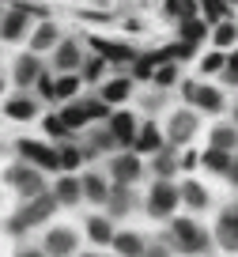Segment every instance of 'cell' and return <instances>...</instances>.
<instances>
[{
    "mask_svg": "<svg viewBox=\"0 0 238 257\" xmlns=\"http://www.w3.org/2000/svg\"><path fill=\"white\" fill-rule=\"evenodd\" d=\"M182 204H185V208H193V212H204L208 204H212V197H208V189L200 182H193V178H189V182H182Z\"/></svg>",
    "mask_w": 238,
    "mask_h": 257,
    "instance_id": "cell-21",
    "label": "cell"
},
{
    "mask_svg": "<svg viewBox=\"0 0 238 257\" xmlns=\"http://www.w3.org/2000/svg\"><path fill=\"white\" fill-rule=\"evenodd\" d=\"M110 249L117 257H144L148 253V242H144V234H136V231H117Z\"/></svg>",
    "mask_w": 238,
    "mask_h": 257,
    "instance_id": "cell-16",
    "label": "cell"
},
{
    "mask_svg": "<svg viewBox=\"0 0 238 257\" xmlns=\"http://www.w3.org/2000/svg\"><path fill=\"white\" fill-rule=\"evenodd\" d=\"M16 257H49L42 246H27V249H16Z\"/></svg>",
    "mask_w": 238,
    "mask_h": 257,
    "instance_id": "cell-46",
    "label": "cell"
},
{
    "mask_svg": "<svg viewBox=\"0 0 238 257\" xmlns=\"http://www.w3.org/2000/svg\"><path fill=\"white\" fill-rule=\"evenodd\" d=\"M170 242H174V249H182V253H189V257H204V253H212L215 234H208L197 219L174 216L170 219Z\"/></svg>",
    "mask_w": 238,
    "mask_h": 257,
    "instance_id": "cell-1",
    "label": "cell"
},
{
    "mask_svg": "<svg viewBox=\"0 0 238 257\" xmlns=\"http://www.w3.org/2000/svg\"><path fill=\"white\" fill-rule=\"evenodd\" d=\"M27 31H31V12H27V4H12V8L4 12V19H0V38L19 42V38H27Z\"/></svg>",
    "mask_w": 238,
    "mask_h": 257,
    "instance_id": "cell-10",
    "label": "cell"
},
{
    "mask_svg": "<svg viewBox=\"0 0 238 257\" xmlns=\"http://www.w3.org/2000/svg\"><path fill=\"white\" fill-rule=\"evenodd\" d=\"M234 125H238V102H234Z\"/></svg>",
    "mask_w": 238,
    "mask_h": 257,
    "instance_id": "cell-52",
    "label": "cell"
},
{
    "mask_svg": "<svg viewBox=\"0 0 238 257\" xmlns=\"http://www.w3.org/2000/svg\"><path fill=\"white\" fill-rule=\"evenodd\" d=\"M223 80H227V87H238V64H227V68H223Z\"/></svg>",
    "mask_w": 238,
    "mask_h": 257,
    "instance_id": "cell-44",
    "label": "cell"
},
{
    "mask_svg": "<svg viewBox=\"0 0 238 257\" xmlns=\"http://www.w3.org/2000/svg\"><path fill=\"white\" fill-rule=\"evenodd\" d=\"M163 64V53H148V57H136L133 61V76L136 80H155V68Z\"/></svg>",
    "mask_w": 238,
    "mask_h": 257,
    "instance_id": "cell-32",
    "label": "cell"
},
{
    "mask_svg": "<svg viewBox=\"0 0 238 257\" xmlns=\"http://www.w3.org/2000/svg\"><path fill=\"white\" fill-rule=\"evenodd\" d=\"M79 83H83V76H76V72H64L61 80H57V98H72L79 91Z\"/></svg>",
    "mask_w": 238,
    "mask_h": 257,
    "instance_id": "cell-35",
    "label": "cell"
},
{
    "mask_svg": "<svg viewBox=\"0 0 238 257\" xmlns=\"http://www.w3.org/2000/svg\"><path fill=\"white\" fill-rule=\"evenodd\" d=\"M227 64H238V49H234V53H227Z\"/></svg>",
    "mask_w": 238,
    "mask_h": 257,
    "instance_id": "cell-49",
    "label": "cell"
},
{
    "mask_svg": "<svg viewBox=\"0 0 238 257\" xmlns=\"http://www.w3.org/2000/svg\"><path fill=\"white\" fill-rule=\"evenodd\" d=\"M102 68H106V57H95V61H83V83H98L102 80Z\"/></svg>",
    "mask_w": 238,
    "mask_h": 257,
    "instance_id": "cell-40",
    "label": "cell"
},
{
    "mask_svg": "<svg viewBox=\"0 0 238 257\" xmlns=\"http://www.w3.org/2000/svg\"><path fill=\"white\" fill-rule=\"evenodd\" d=\"M155 83H159V87H174V83H178V64L174 61H163L155 68Z\"/></svg>",
    "mask_w": 238,
    "mask_h": 257,
    "instance_id": "cell-37",
    "label": "cell"
},
{
    "mask_svg": "<svg viewBox=\"0 0 238 257\" xmlns=\"http://www.w3.org/2000/svg\"><path fill=\"white\" fill-rule=\"evenodd\" d=\"M42 72H46V61H42V53H31V49H27V53H19L16 64H12V76H16L19 87H31V83H38Z\"/></svg>",
    "mask_w": 238,
    "mask_h": 257,
    "instance_id": "cell-11",
    "label": "cell"
},
{
    "mask_svg": "<svg viewBox=\"0 0 238 257\" xmlns=\"http://www.w3.org/2000/svg\"><path fill=\"white\" fill-rule=\"evenodd\" d=\"M230 163H234V155H230V152H219V148H208V152L200 155V167H208L212 174H223V178H227Z\"/></svg>",
    "mask_w": 238,
    "mask_h": 257,
    "instance_id": "cell-26",
    "label": "cell"
},
{
    "mask_svg": "<svg viewBox=\"0 0 238 257\" xmlns=\"http://www.w3.org/2000/svg\"><path fill=\"white\" fill-rule=\"evenodd\" d=\"M98 95H102L110 106H117V102H125V98L133 95V80H129V76H117V80H106Z\"/></svg>",
    "mask_w": 238,
    "mask_h": 257,
    "instance_id": "cell-23",
    "label": "cell"
},
{
    "mask_svg": "<svg viewBox=\"0 0 238 257\" xmlns=\"http://www.w3.org/2000/svg\"><path fill=\"white\" fill-rule=\"evenodd\" d=\"M197 113H200V110H193V106L170 113V121H167V144L182 148V144H189V140L197 137V128H200V117H197Z\"/></svg>",
    "mask_w": 238,
    "mask_h": 257,
    "instance_id": "cell-5",
    "label": "cell"
},
{
    "mask_svg": "<svg viewBox=\"0 0 238 257\" xmlns=\"http://www.w3.org/2000/svg\"><path fill=\"white\" fill-rule=\"evenodd\" d=\"M83 155L87 152H79V148H61V170H68V174H76V167H83Z\"/></svg>",
    "mask_w": 238,
    "mask_h": 257,
    "instance_id": "cell-36",
    "label": "cell"
},
{
    "mask_svg": "<svg viewBox=\"0 0 238 257\" xmlns=\"http://www.w3.org/2000/svg\"><path fill=\"white\" fill-rule=\"evenodd\" d=\"M57 208H61V201H57V193H53V189H46L42 197L27 201L23 208H19L16 216L8 219V231H12V234H23V231H31V227H38L42 219H49V216H53Z\"/></svg>",
    "mask_w": 238,
    "mask_h": 257,
    "instance_id": "cell-2",
    "label": "cell"
},
{
    "mask_svg": "<svg viewBox=\"0 0 238 257\" xmlns=\"http://www.w3.org/2000/svg\"><path fill=\"white\" fill-rule=\"evenodd\" d=\"M79 257H98V253H79Z\"/></svg>",
    "mask_w": 238,
    "mask_h": 257,
    "instance_id": "cell-54",
    "label": "cell"
},
{
    "mask_svg": "<svg viewBox=\"0 0 238 257\" xmlns=\"http://www.w3.org/2000/svg\"><path fill=\"white\" fill-rule=\"evenodd\" d=\"M227 182H230V185H234V189H238V159L230 163V170H227Z\"/></svg>",
    "mask_w": 238,
    "mask_h": 257,
    "instance_id": "cell-48",
    "label": "cell"
},
{
    "mask_svg": "<svg viewBox=\"0 0 238 257\" xmlns=\"http://www.w3.org/2000/svg\"><path fill=\"white\" fill-rule=\"evenodd\" d=\"M178 34H182V42H185V46H193V49H197L200 42L208 38V19H197V16H193V19H185V23H178Z\"/></svg>",
    "mask_w": 238,
    "mask_h": 257,
    "instance_id": "cell-24",
    "label": "cell"
},
{
    "mask_svg": "<svg viewBox=\"0 0 238 257\" xmlns=\"http://www.w3.org/2000/svg\"><path fill=\"white\" fill-rule=\"evenodd\" d=\"M197 0H163V16L167 19H178V23H185V19L197 16Z\"/></svg>",
    "mask_w": 238,
    "mask_h": 257,
    "instance_id": "cell-28",
    "label": "cell"
},
{
    "mask_svg": "<svg viewBox=\"0 0 238 257\" xmlns=\"http://www.w3.org/2000/svg\"><path fill=\"white\" fill-rule=\"evenodd\" d=\"M16 152H19V159L34 163L38 170H61V152L49 148V144H42V140H19Z\"/></svg>",
    "mask_w": 238,
    "mask_h": 257,
    "instance_id": "cell-7",
    "label": "cell"
},
{
    "mask_svg": "<svg viewBox=\"0 0 238 257\" xmlns=\"http://www.w3.org/2000/svg\"><path fill=\"white\" fill-rule=\"evenodd\" d=\"M133 208V197H129V185H113L110 201H106V216H125Z\"/></svg>",
    "mask_w": 238,
    "mask_h": 257,
    "instance_id": "cell-29",
    "label": "cell"
},
{
    "mask_svg": "<svg viewBox=\"0 0 238 257\" xmlns=\"http://www.w3.org/2000/svg\"><path fill=\"white\" fill-rule=\"evenodd\" d=\"M227 212H230V216H234V223H238V204H230V208H227Z\"/></svg>",
    "mask_w": 238,
    "mask_h": 257,
    "instance_id": "cell-50",
    "label": "cell"
},
{
    "mask_svg": "<svg viewBox=\"0 0 238 257\" xmlns=\"http://www.w3.org/2000/svg\"><path fill=\"white\" fill-rule=\"evenodd\" d=\"M83 201H91V204H106V201H110V185H106V178L83 174Z\"/></svg>",
    "mask_w": 238,
    "mask_h": 257,
    "instance_id": "cell-25",
    "label": "cell"
},
{
    "mask_svg": "<svg viewBox=\"0 0 238 257\" xmlns=\"http://www.w3.org/2000/svg\"><path fill=\"white\" fill-rule=\"evenodd\" d=\"M83 106H87L91 121H110V117H113V113H110V102H106L102 95H98V98H87V102H83Z\"/></svg>",
    "mask_w": 238,
    "mask_h": 257,
    "instance_id": "cell-38",
    "label": "cell"
},
{
    "mask_svg": "<svg viewBox=\"0 0 238 257\" xmlns=\"http://www.w3.org/2000/svg\"><path fill=\"white\" fill-rule=\"evenodd\" d=\"M53 68L57 72H76V68H83V49H79L76 38H61V46L53 49Z\"/></svg>",
    "mask_w": 238,
    "mask_h": 257,
    "instance_id": "cell-12",
    "label": "cell"
},
{
    "mask_svg": "<svg viewBox=\"0 0 238 257\" xmlns=\"http://www.w3.org/2000/svg\"><path fill=\"white\" fill-rule=\"evenodd\" d=\"M212 42H215V49H223V53H227V49L238 42V23H230V19L215 23V31H212Z\"/></svg>",
    "mask_w": 238,
    "mask_h": 257,
    "instance_id": "cell-30",
    "label": "cell"
},
{
    "mask_svg": "<svg viewBox=\"0 0 238 257\" xmlns=\"http://www.w3.org/2000/svg\"><path fill=\"white\" fill-rule=\"evenodd\" d=\"M178 204H182V185L159 178V182L148 189V204H144V208H148V216H155V219H174Z\"/></svg>",
    "mask_w": 238,
    "mask_h": 257,
    "instance_id": "cell-4",
    "label": "cell"
},
{
    "mask_svg": "<svg viewBox=\"0 0 238 257\" xmlns=\"http://www.w3.org/2000/svg\"><path fill=\"white\" fill-rule=\"evenodd\" d=\"M42 249H46L49 257H72V253L79 249L76 227H49V231H46V242H42Z\"/></svg>",
    "mask_w": 238,
    "mask_h": 257,
    "instance_id": "cell-9",
    "label": "cell"
},
{
    "mask_svg": "<svg viewBox=\"0 0 238 257\" xmlns=\"http://www.w3.org/2000/svg\"><path fill=\"white\" fill-rule=\"evenodd\" d=\"M4 113H8L12 121H31L34 113H38V102H34V98H4Z\"/></svg>",
    "mask_w": 238,
    "mask_h": 257,
    "instance_id": "cell-27",
    "label": "cell"
},
{
    "mask_svg": "<svg viewBox=\"0 0 238 257\" xmlns=\"http://www.w3.org/2000/svg\"><path fill=\"white\" fill-rule=\"evenodd\" d=\"M113 144H117V137H113L110 128H102V133H95V148H102V152H106V148H113Z\"/></svg>",
    "mask_w": 238,
    "mask_h": 257,
    "instance_id": "cell-43",
    "label": "cell"
},
{
    "mask_svg": "<svg viewBox=\"0 0 238 257\" xmlns=\"http://www.w3.org/2000/svg\"><path fill=\"white\" fill-rule=\"evenodd\" d=\"M34 87H38V91H42V98H57V83H53V80H49V72H42V80H38V83H34Z\"/></svg>",
    "mask_w": 238,
    "mask_h": 257,
    "instance_id": "cell-42",
    "label": "cell"
},
{
    "mask_svg": "<svg viewBox=\"0 0 238 257\" xmlns=\"http://www.w3.org/2000/svg\"><path fill=\"white\" fill-rule=\"evenodd\" d=\"M182 95L193 110L200 113H219L223 110V91L219 87H208V83H197V80H185L182 83Z\"/></svg>",
    "mask_w": 238,
    "mask_h": 257,
    "instance_id": "cell-6",
    "label": "cell"
},
{
    "mask_svg": "<svg viewBox=\"0 0 238 257\" xmlns=\"http://www.w3.org/2000/svg\"><path fill=\"white\" fill-rule=\"evenodd\" d=\"M227 8H238V0H227Z\"/></svg>",
    "mask_w": 238,
    "mask_h": 257,
    "instance_id": "cell-51",
    "label": "cell"
},
{
    "mask_svg": "<svg viewBox=\"0 0 238 257\" xmlns=\"http://www.w3.org/2000/svg\"><path fill=\"white\" fill-rule=\"evenodd\" d=\"M61 117H64V125H68V128H87L91 125V113H87V106H83V102H68L61 110Z\"/></svg>",
    "mask_w": 238,
    "mask_h": 257,
    "instance_id": "cell-31",
    "label": "cell"
},
{
    "mask_svg": "<svg viewBox=\"0 0 238 257\" xmlns=\"http://www.w3.org/2000/svg\"><path fill=\"white\" fill-rule=\"evenodd\" d=\"M95 49L106 57V61H136L129 46H113V42H102V38H95Z\"/></svg>",
    "mask_w": 238,
    "mask_h": 257,
    "instance_id": "cell-33",
    "label": "cell"
},
{
    "mask_svg": "<svg viewBox=\"0 0 238 257\" xmlns=\"http://www.w3.org/2000/svg\"><path fill=\"white\" fill-rule=\"evenodd\" d=\"M215 246L227 249V253H238V223H234V216H230L227 208H223L219 223H215Z\"/></svg>",
    "mask_w": 238,
    "mask_h": 257,
    "instance_id": "cell-17",
    "label": "cell"
},
{
    "mask_svg": "<svg viewBox=\"0 0 238 257\" xmlns=\"http://www.w3.org/2000/svg\"><path fill=\"white\" fill-rule=\"evenodd\" d=\"M46 133H49V137H57V140H61V137H68L72 128L64 125V117H61V113H49V117H46Z\"/></svg>",
    "mask_w": 238,
    "mask_h": 257,
    "instance_id": "cell-41",
    "label": "cell"
},
{
    "mask_svg": "<svg viewBox=\"0 0 238 257\" xmlns=\"http://www.w3.org/2000/svg\"><path fill=\"white\" fill-rule=\"evenodd\" d=\"M200 8H204V19H208V23H223V19H230L227 0H200Z\"/></svg>",
    "mask_w": 238,
    "mask_h": 257,
    "instance_id": "cell-34",
    "label": "cell"
},
{
    "mask_svg": "<svg viewBox=\"0 0 238 257\" xmlns=\"http://www.w3.org/2000/svg\"><path fill=\"white\" fill-rule=\"evenodd\" d=\"M151 170H155V178H163V182H170V178L182 170V159H178L170 148H163V152H155V163H151Z\"/></svg>",
    "mask_w": 238,
    "mask_h": 257,
    "instance_id": "cell-22",
    "label": "cell"
},
{
    "mask_svg": "<svg viewBox=\"0 0 238 257\" xmlns=\"http://www.w3.org/2000/svg\"><path fill=\"white\" fill-rule=\"evenodd\" d=\"M0 95H4V76H0Z\"/></svg>",
    "mask_w": 238,
    "mask_h": 257,
    "instance_id": "cell-53",
    "label": "cell"
},
{
    "mask_svg": "<svg viewBox=\"0 0 238 257\" xmlns=\"http://www.w3.org/2000/svg\"><path fill=\"white\" fill-rule=\"evenodd\" d=\"M223 68H227V53H223V49H215V53H208L204 61H200V72H204V76L223 72Z\"/></svg>",
    "mask_w": 238,
    "mask_h": 257,
    "instance_id": "cell-39",
    "label": "cell"
},
{
    "mask_svg": "<svg viewBox=\"0 0 238 257\" xmlns=\"http://www.w3.org/2000/svg\"><path fill=\"white\" fill-rule=\"evenodd\" d=\"M140 174H144V163H140L136 152H121V155L110 159V182L113 185H136Z\"/></svg>",
    "mask_w": 238,
    "mask_h": 257,
    "instance_id": "cell-8",
    "label": "cell"
},
{
    "mask_svg": "<svg viewBox=\"0 0 238 257\" xmlns=\"http://www.w3.org/2000/svg\"><path fill=\"white\" fill-rule=\"evenodd\" d=\"M110 257H117V253H110Z\"/></svg>",
    "mask_w": 238,
    "mask_h": 257,
    "instance_id": "cell-55",
    "label": "cell"
},
{
    "mask_svg": "<svg viewBox=\"0 0 238 257\" xmlns=\"http://www.w3.org/2000/svg\"><path fill=\"white\" fill-rule=\"evenodd\" d=\"M144 257H170V249L167 246H148V253Z\"/></svg>",
    "mask_w": 238,
    "mask_h": 257,
    "instance_id": "cell-47",
    "label": "cell"
},
{
    "mask_svg": "<svg viewBox=\"0 0 238 257\" xmlns=\"http://www.w3.org/2000/svg\"><path fill=\"white\" fill-rule=\"evenodd\" d=\"M31 53H46V49H57L61 46V31H57V23H49V19H42L38 27L31 31Z\"/></svg>",
    "mask_w": 238,
    "mask_h": 257,
    "instance_id": "cell-14",
    "label": "cell"
},
{
    "mask_svg": "<svg viewBox=\"0 0 238 257\" xmlns=\"http://www.w3.org/2000/svg\"><path fill=\"white\" fill-rule=\"evenodd\" d=\"M208 148H219V152H238V125L230 121V125H212V133H208Z\"/></svg>",
    "mask_w": 238,
    "mask_h": 257,
    "instance_id": "cell-19",
    "label": "cell"
},
{
    "mask_svg": "<svg viewBox=\"0 0 238 257\" xmlns=\"http://www.w3.org/2000/svg\"><path fill=\"white\" fill-rule=\"evenodd\" d=\"M4 182H8L12 189L23 197V201H34V197H42V193H46V178H42V170L34 167V163H27V159L12 163V167L4 170Z\"/></svg>",
    "mask_w": 238,
    "mask_h": 257,
    "instance_id": "cell-3",
    "label": "cell"
},
{
    "mask_svg": "<svg viewBox=\"0 0 238 257\" xmlns=\"http://www.w3.org/2000/svg\"><path fill=\"white\" fill-rule=\"evenodd\" d=\"M197 163H200L197 152H185V155H182V170H197Z\"/></svg>",
    "mask_w": 238,
    "mask_h": 257,
    "instance_id": "cell-45",
    "label": "cell"
},
{
    "mask_svg": "<svg viewBox=\"0 0 238 257\" xmlns=\"http://www.w3.org/2000/svg\"><path fill=\"white\" fill-rule=\"evenodd\" d=\"M113 219L110 216H91L87 219V238L95 242V246H113Z\"/></svg>",
    "mask_w": 238,
    "mask_h": 257,
    "instance_id": "cell-20",
    "label": "cell"
},
{
    "mask_svg": "<svg viewBox=\"0 0 238 257\" xmlns=\"http://www.w3.org/2000/svg\"><path fill=\"white\" fill-rule=\"evenodd\" d=\"M133 152H136V155H155V152H163V128H159L155 121H144V125H140Z\"/></svg>",
    "mask_w": 238,
    "mask_h": 257,
    "instance_id": "cell-15",
    "label": "cell"
},
{
    "mask_svg": "<svg viewBox=\"0 0 238 257\" xmlns=\"http://www.w3.org/2000/svg\"><path fill=\"white\" fill-rule=\"evenodd\" d=\"M53 193H57V201H61L64 208H72V204H79V201H83V178H76V174L57 178Z\"/></svg>",
    "mask_w": 238,
    "mask_h": 257,
    "instance_id": "cell-18",
    "label": "cell"
},
{
    "mask_svg": "<svg viewBox=\"0 0 238 257\" xmlns=\"http://www.w3.org/2000/svg\"><path fill=\"white\" fill-rule=\"evenodd\" d=\"M106 128L117 137L121 148H136V133H140V128H136V117H133L129 110H117L110 121H106Z\"/></svg>",
    "mask_w": 238,
    "mask_h": 257,
    "instance_id": "cell-13",
    "label": "cell"
}]
</instances>
